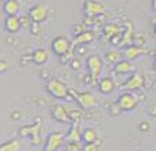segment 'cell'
I'll return each mask as SVG.
<instances>
[{"label": "cell", "instance_id": "10", "mask_svg": "<svg viewBox=\"0 0 156 151\" xmlns=\"http://www.w3.org/2000/svg\"><path fill=\"white\" fill-rule=\"evenodd\" d=\"M83 10H84V14L86 17H97V15L102 14L105 11V6L102 3H98L95 0H87L83 6Z\"/></svg>", "mask_w": 156, "mask_h": 151}, {"label": "cell", "instance_id": "9", "mask_svg": "<svg viewBox=\"0 0 156 151\" xmlns=\"http://www.w3.org/2000/svg\"><path fill=\"white\" fill-rule=\"evenodd\" d=\"M47 15H48V8H47V6H44V4L39 3V4H35V6L30 7L28 17H29V19L32 21V22H39V23H41V22H44V21H46Z\"/></svg>", "mask_w": 156, "mask_h": 151}, {"label": "cell", "instance_id": "11", "mask_svg": "<svg viewBox=\"0 0 156 151\" xmlns=\"http://www.w3.org/2000/svg\"><path fill=\"white\" fill-rule=\"evenodd\" d=\"M98 85V91L104 95H109V93H112L115 91V81H113L111 77H104V79H100L97 82Z\"/></svg>", "mask_w": 156, "mask_h": 151}, {"label": "cell", "instance_id": "4", "mask_svg": "<svg viewBox=\"0 0 156 151\" xmlns=\"http://www.w3.org/2000/svg\"><path fill=\"white\" fill-rule=\"evenodd\" d=\"M118 105L122 109V111H131L137 107L138 105V98L133 92L126 91V92L120 93V96L118 98Z\"/></svg>", "mask_w": 156, "mask_h": 151}, {"label": "cell", "instance_id": "14", "mask_svg": "<svg viewBox=\"0 0 156 151\" xmlns=\"http://www.w3.org/2000/svg\"><path fill=\"white\" fill-rule=\"evenodd\" d=\"M4 28L9 33H18L21 29V22L18 15H7L6 22H4Z\"/></svg>", "mask_w": 156, "mask_h": 151}, {"label": "cell", "instance_id": "15", "mask_svg": "<svg viewBox=\"0 0 156 151\" xmlns=\"http://www.w3.org/2000/svg\"><path fill=\"white\" fill-rule=\"evenodd\" d=\"M148 51L145 48H142V47L140 45H130L129 48H126V51H124V58L129 59V61H133V59H137L138 56H141L142 54H147Z\"/></svg>", "mask_w": 156, "mask_h": 151}, {"label": "cell", "instance_id": "21", "mask_svg": "<svg viewBox=\"0 0 156 151\" xmlns=\"http://www.w3.org/2000/svg\"><path fill=\"white\" fill-rule=\"evenodd\" d=\"M21 143L18 139H11L0 144V151H20L21 150Z\"/></svg>", "mask_w": 156, "mask_h": 151}, {"label": "cell", "instance_id": "31", "mask_svg": "<svg viewBox=\"0 0 156 151\" xmlns=\"http://www.w3.org/2000/svg\"><path fill=\"white\" fill-rule=\"evenodd\" d=\"M140 128H141V131H148V129H149V124H148V122H141V124H140Z\"/></svg>", "mask_w": 156, "mask_h": 151}, {"label": "cell", "instance_id": "28", "mask_svg": "<svg viewBox=\"0 0 156 151\" xmlns=\"http://www.w3.org/2000/svg\"><path fill=\"white\" fill-rule=\"evenodd\" d=\"M66 150H82V147H80L79 142H68Z\"/></svg>", "mask_w": 156, "mask_h": 151}, {"label": "cell", "instance_id": "33", "mask_svg": "<svg viewBox=\"0 0 156 151\" xmlns=\"http://www.w3.org/2000/svg\"><path fill=\"white\" fill-rule=\"evenodd\" d=\"M155 21V35H156V19H153Z\"/></svg>", "mask_w": 156, "mask_h": 151}, {"label": "cell", "instance_id": "26", "mask_svg": "<svg viewBox=\"0 0 156 151\" xmlns=\"http://www.w3.org/2000/svg\"><path fill=\"white\" fill-rule=\"evenodd\" d=\"M134 43H136V45L141 47L142 44L145 43V36L144 35H136L134 36Z\"/></svg>", "mask_w": 156, "mask_h": 151}, {"label": "cell", "instance_id": "7", "mask_svg": "<svg viewBox=\"0 0 156 151\" xmlns=\"http://www.w3.org/2000/svg\"><path fill=\"white\" fill-rule=\"evenodd\" d=\"M142 85H144V77H142V74L138 72H136V73L133 72L131 76L122 84L120 88H122V91H130V92H133V91H137L140 88H142Z\"/></svg>", "mask_w": 156, "mask_h": 151}, {"label": "cell", "instance_id": "5", "mask_svg": "<svg viewBox=\"0 0 156 151\" xmlns=\"http://www.w3.org/2000/svg\"><path fill=\"white\" fill-rule=\"evenodd\" d=\"M65 143V131L53 132L47 136L46 139V144H44V150L46 151H55L62 147Z\"/></svg>", "mask_w": 156, "mask_h": 151}, {"label": "cell", "instance_id": "3", "mask_svg": "<svg viewBox=\"0 0 156 151\" xmlns=\"http://www.w3.org/2000/svg\"><path fill=\"white\" fill-rule=\"evenodd\" d=\"M40 128H41V122L37 121L36 124H30V125H27V126H22V128L20 129V135L24 137H30L32 144L39 146L41 143Z\"/></svg>", "mask_w": 156, "mask_h": 151}, {"label": "cell", "instance_id": "8", "mask_svg": "<svg viewBox=\"0 0 156 151\" xmlns=\"http://www.w3.org/2000/svg\"><path fill=\"white\" fill-rule=\"evenodd\" d=\"M71 47H72V41L69 40L68 37H65V36H58V37H55L53 40V43H51L53 51L59 56L66 54L68 51H71Z\"/></svg>", "mask_w": 156, "mask_h": 151}, {"label": "cell", "instance_id": "13", "mask_svg": "<svg viewBox=\"0 0 156 151\" xmlns=\"http://www.w3.org/2000/svg\"><path fill=\"white\" fill-rule=\"evenodd\" d=\"M51 116L57 119V121L62 122V124H71V118L68 116V110L64 106H54L51 110Z\"/></svg>", "mask_w": 156, "mask_h": 151}, {"label": "cell", "instance_id": "30", "mask_svg": "<svg viewBox=\"0 0 156 151\" xmlns=\"http://www.w3.org/2000/svg\"><path fill=\"white\" fill-rule=\"evenodd\" d=\"M83 30H84V26H83V25H77V26H75V29H73V35L76 36V35H79V33H82Z\"/></svg>", "mask_w": 156, "mask_h": 151}, {"label": "cell", "instance_id": "12", "mask_svg": "<svg viewBox=\"0 0 156 151\" xmlns=\"http://www.w3.org/2000/svg\"><path fill=\"white\" fill-rule=\"evenodd\" d=\"M113 72H115V74H129V73L134 72V66L129 59H123V61L119 59L113 66Z\"/></svg>", "mask_w": 156, "mask_h": 151}, {"label": "cell", "instance_id": "19", "mask_svg": "<svg viewBox=\"0 0 156 151\" xmlns=\"http://www.w3.org/2000/svg\"><path fill=\"white\" fill-rule=\"evenodd\" d=\"M32 61L36 65H44L48 61V54L44 48H36L32 54Z\"/></svg>", "mask_w": 156, "mask_h": 151}, {"label": "cell", "instance_id": "2", "mask_svg": "<svg viewBox=\"0 0 156 151\" xmlns=\"http://www.w3.org/2000/svg\"><path fill=\"white\" fill-rule=\"evenodd\" d=\"M86 63H87L88 73H90V77H91V82L97 84L101 77V72H102V63H104L102 59L97 54H93V55H90L87 58Z\"/></svg>", "mask_w": 156, "mask_h": 151}, {"label": "cell", "instance_id": "24", "mask_svg": "<svg viewBox=\"0 0 156 151\" xmlns=\"http://www.w3.org/2000/svg\"><path fill=\"white\" fill-rule=\"evenodd\" d=\"M68 116L71 118V122H80L82 119V113L79 110H68Z\"/></svg>", "mask_w": 156, "mask_h": 151}, {"label": "cell", "instance_id": "17", "mask_svg": "<svg viewBox=\"0 0 156 151\" xmlns=\"http://www.w3.org/2000/svg\"><path fill=\"white\" fill-rule=\"evenodd\" d=\"M3 11L7 15H18L21 11V4L18 0H6L3 4Z\"/></svg>", "mask_w": 156, "mask_h": 151}, {"label": "cell", "instance_id": "18", "mask_svg": "<svg viewBox=\"0 0 156 151\" xmlns=\"http://www.w3.org/2000/svg\"><path fill=\"white\" fill-rule=\"evenodd\" d=\"M80 122H71V131L65 133V142H79L80 140Z\"/></svg>", "mask_w": 156, "mask_h": 151}, {"label": "cell", "instance_id": "29", "mask_svg": "<svg viewBox=\"0 0 156 151\" xmlns=\"http://www.w3.org/2000/svg\"><path fill=\"white\" fill-rule=\"evenodd\" d=\"M7 69H9V65H7V62L6 61H0V74H2V73H4Z\"/></svg>", "mask_w": 156, "mask_h": 151}, {"label": "cell", "instance_id": "6", "mask_svg": "<svg viewBox=\"0 0 156 151\" xmlns=\"http://www.w3.org/2000/svg\"><path fill=\"white\" fill-rule=\"evenodd\" d=\"M71 92L75 93L73 95L75 100L79 103V106L82 109L87 110V109H93L97 106V99H95V96L91 92H75V91H71Z\"/></svg>", "mask_w": 156, "mask_h": 151}, {"label": "cell", "instance_id": "25", "mask_svg": "<svg viewBox=\"0 0 156 151\" xmlns=\"http://www.w3.org/2000/svg\"><path fill=\"white\" fill-rule=\"evenodd\" d=\"M41 30V26L39 22H32L30 23V32H32V35H39Z\"/></svg>", "mask_w": 156, "mask_h": 151}, {"label": "cell", "instance_id": "34", "mask_svg": "<svg viewBox=\"0 0 156 151\" xmlns=\"http://www.w3.org/2000/svg\"><path fill=\"white\" fill-rule=\"evenodd\" d=\"M4 2H6V0H0V3H4Z\"/></svg>", "mask_w": 156, "mask_h": 151}, {"label": "cell", "instance_id": "22", "mask_svg": "<svg viewBox=\"0 0 156 151\" xmlns=\"http://www.w3.org/2000/svg\"><path fill=\"white\" fill-rule=\"evenodd\" d=\"M80 140H83L84 143H91L97 140V132L93 128H87L80 133Z\"/></svg>", "mask_w": 156, "mask_h": 151}, {"label": "cell", "instance_id": "23", "mask_svg": "<svg viewBox=\"0 0 156 151\" xmlns=\"http://www.w3.org/2000/svg\"><path fill=\"white\" fill-rule=\"evenodd\" d=\"M119 59H120V55H119L118 52H106L105 54V62H108L109 65H115Z\"/></svg>", "mask_w": 156, "mask_h": 151}, {"label": "cell", "instance_id": "32", "mask_svg": "<svg viewBox=\"0 0 156 151\" xmlns=\"http://www.w3.org/2000/svg\"><path fill=\"white\" fill-rule=\"evenodd\" d=\"M152 8L153 11H156V0H152Z\"/></svg>", "mask_w": 156, "mask_h": 151}, {"label": "cell", "instance_id": "1", "mask_svg": "<svg viewBox=\"0 0 156 151\" xmlns=\"http://www.w3.org/2000/svg\"><path fill=\"white\" fill-rule=\"evenodd\" d=\"M46 89H47V92L50 93L53 98L59 99V100H65V99L71 98V96H69L68 87L57 79H51L50 81L47 82V85H46Z\"/></svg>", "mask_w": 156, "mask_h": 151}, {"label": "cell", "instance_id": "20", "mask_svg": "<svg viewBox=\"0 0 156 151\" xmlns=\"http://www.w3.org/2000/svg\"><path fill=\"white\" fill-rule=\"evenodd\" d=\"M120 32H122V28L115 22L108 23V25L104 28V36L111 39V40H112L113 37H116V36H120Z\"/></svg>", "mask_w": 156, "mask_h": 151}, {"label": "cell", "instance_id": "27", "mask_svg": "<svg viewBox=\"0 0 156 151\" xmlns=\"http://www.w3.org/2000/svg\"><path fill=\"white\" fill-rule=\"evenodd\" d=\"M71 67L73 70H79L80 67H82V62H80V59L79 58L72 59V61H71Z\"/></svg>", "mask_w": 156, "mask_h": 151}, {"label": "cell", "instance_id": "16", "mask_svg": "<svg viewBox=\"0 0 156 151\" xmlns=\"http://www.w3.org/2000/svg\"><path fill=\"white\" fill-rule=\"evenodd\" d=\"M94 32H91V30H83L82 33H79V35L75 36L73 41H72V44L73 45H79V44H87V43H91L93 40H94Z\"/></svg>", "mask_w": 156, "mask_h": 151}]
</instances>
